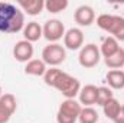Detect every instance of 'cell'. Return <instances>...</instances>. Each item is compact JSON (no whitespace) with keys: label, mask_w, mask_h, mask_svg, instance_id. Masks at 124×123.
<instances>
[{"label":"cell","mask_w":124,"mask_h":123,"mask_svg":"<svg viewBox=\"0 0 124 123\" xmlns=\"http://www.w3.org/2000/svg\"><path fill=\"white\" fill-rule=\"evenodd\" d=\"M46 70H48L46 64L42 60H31L25 65V72L28 75H33V77H43Z\"/></svg>","instance_id":"cell-16"},{"label":"cell","mask_w":124,"mask_h":123,"mask_svg":"<svg viewBox=\"0 0 124 123\" xmlns=\"http://www.w3.org/2000/svg\"><path fill=\"white\" fill-rule=\"evenodd\" d=\"M17 6L20 7L22 12L28 13L29 16H38L45 9V1L43 0H20Z\"/></svg>","instance_id":"cell-12"},{"label":"cell","mask_w":124,"mask_h":123,"mask_svg":"<svg viewBox=\"0 0 124 123\" xmlns=\"http://www.w3.org/2000/svg\"><path fill=\"white\" fill-rule=\"evenodd\" d=\"M65 58H66V51L59 44H49L42 51V61L51 67H58L65 61Z\"/></svg>","instance_id":"cell-4"},{"label":"cell","mask_w":124,"mask_h":123,"mask_svg":"<svg viewBox=\"0 0 124 123\" xmlns=\"http://www.w3.org/2000/svg\"><path fill=\"white\" fill-rule=\"evenodd\" d=\"M81 109H82L81 103L77 101L75 98H65L61 103L58 112L62 113V114H65V116H69V117H74V119L78 120V116L81 113Z\"/></svg>","instance_id":"cell-11"},{"label":"cell","mask_w":124,"mask_h":123,"mask_svg":"<svg viewBox=\"0 0 124 123\" xmlns=\"http://www.w3.org/2000/svg\"><path fill=\"white\" fill-rule=\"evenodd\" d=\"M10 117H12V113L0 104V123H7L10 120Z\"/></svg>","instance_id":"cell-24"},{"label":"cell","mask_w":124,"mask_h":123,"mask_svg":"<svg viewBox=\"0 0 124 123\" xmlns=\"http://www.w3.org/2000/svg\"><path fill=\"white\" fill-rule=\"evenodd\" d=\"M77 122V119H74V117H69V116H65V114H62V113H56V123H75Z\"/></svg>","instance_id":"cell-25"},{"label":"cell","mask_w":124,"mask_h":123,"mask_svg":"<svg viewBox=\"0 0 124 123\" xmlns=\"http://www.w3.org/2000/svg\"><path fill=\"white\" fill-rule=\"evenodd\" d=\"M97 93H98V87L94 84H87L84 87H81L79 90V103L84 104L85 107H91L93 104H97Z\"/></svg>","instance_id":"cell-10"},{"label":"cell","mask_w":124,"mask_h":123,"mask_svg":"<svg viewBox=\"0 0 124 123\" xmlns=\"http://www.w3.org/2000/svg\"><path fill=\"white\" fill-rule=\"evenodd\" d=\"M0 104L6 109V110H9L12 114L16 112V109H17V101H16V97L12 94V93H4L1 97H0Z\"/></svg>","instance_id":"cell-22"},{"label":"cell","mask_w":124,"mask_h":123,"mask_svg":"<svg viewBox=\"0 0 124 123\" xmlns=\"http://www.w3.org/2000/svg\"><path fill=\"white\" fill-rule=\"evenodd\" d=\"M121 112H123V114H124V104L121 106Z\"/></svg>","instance_id":"cell-26"},{"label":"cell","mask_w":124,"mask_h":123,"mask_svg":"<svg viewBox=\"0 0 124 123\" xmlns=\"http://www.w3.org/2000/svg\"><path fill=\"white\" fill-rule=\"evenodd\" d=\"M104 62H105V65H107L108 68H111V70H120V68H123L124 67V49L120 48L114 55L105 58Z\"/></svg>","instance_id":"cell-18"},{"label":"cell","mask_w":124,"mask_h":123,"mask_svg":"<svg viewBox=\"0 0 124 123\" xmlns=\"http://www.w3.org/2000/svg\"><path fill=\"white\" fill-rule=\"evenodd\" d=\"M101 60V54H100V46H97L95 44H87L79 49V55H78V61L79 65L84 68H94Z\"/></svg>","instance_id":"cell-5"},{"label":"cell","mask_w":124,"mask_h":123,"mask_svg":"<svg viewBox=\"0 0 124 123\" xmlns=\"http://www.w3.org/2000/svg\"><path fill=\"white\" fill-rule=\"evenodd\" d=\"M25 28V15L19 6L0 1V32L17 33Z\"/></svg>","instance_id":"cell-1"},{"label":"cell","mask_w":124,"mask_h":123,"mask_svg":"<svg viewBox=\"0 0 124 123\" xmlns=\"http://www.w3.org/2000/svg\"><path fill=\"white\" fill-rule=\"evenodd\" d=\"M102 112H104V114L110 119V120H114L116 117H117V114L121 112V104H120V101L117 100V98H111V100H108L104 106H102Z\"/></svg>","instance_id":"cell-17"},{"label":"cell","mask_w":124,"mask_h":123,"mask_svg":"<svg viewBox=\"0 0 124 123\" xmlns=\"http://www.w3.org/2000/svg\"><path fill=\"white\" fill-rule=\"evenodd\" d=\"M84 46V32L79 28H71L63 35V48L77 51Z\"/></svg>","instance_id":"cell-7"},{"label":"cell","mask_w":124,"mask_h":123,"mask_svg":"<svg viewBox=\"0 0 124 123\" xmlns=\"http://www.w3.org/2000/svg\"><path fill=\"white\" fill-rule=\"evenodd\" d=\"M114 96H113V91L110 87H105V86H101L98 87V93H97V104H100L101 107L108 101L111 100Z\"/></svg>","instance_id":"cell-23"},{"label":"cell","mask_w":124,"mask_h":123,"mask_svg":"<svg viewBox=\"0 0 124 123\" xmlns=\"http://www.w3.org/2000/svg\"><path fill=\"white\" fill-rule=\"evenodd\" d=\"M43 31V38L46 41H49L51 44H56L59 39L63 38L65 35V26L59 19H51L48 22H45V25L42 26Z\"/></svg>","instance_id":"cell-6"},{"label":"cell","mask_w":124,"mask_h":123,"mask_svg":"<svg viewBox=\"0 0 124 123\" xmlns=\"http://www.w3.org/2000/svg\"><path fill=\"white\" fill-rule=\"evenodd\" d=\"M120 49V45H118V41L113 36H107L102 39V44L100 45V54L101 57L105 60L111 55H114L117 51Z\"/></svg>","instance_id":"cell-14"},{"label":"cell","mask_w":124,"mask_h":123,"mask_svg":"<svg viewBox=\"0 0 124 123\" xmlns=\"http://www.w3.org/2000/svg\"><path fill=\"white\" fill-rule=\"evenodd\" d=\"M107 83L110 86V88L114 90H121L124 88V71L121 70H110L105 75Z\"/></svg>","instance_id":"cell-15"},{"label":"cell","mask_w":124,"mask_h":123,"mask_svg":"<svg viewBox=\"0 0 124 123\" xmlns=\"http://www.w3.org/2000/svg\"><path fill=\"white\" fill-rule=\"evenodd\" d=\"M62 72H63V71L59 70L58 67H51V68H48L46 72H45V75H43L45 84L49 86V87H55V84H56V81L59 80V77L62 75Z\"/></svg>","instance_id":"cell-20"},{"label":"cell","mask_w":124,"mask_h":123,"mask_svg":"<svg viewBox=\"0 0 124 123\" xmlns=\"http://www.w3.org/2000/svg\"><path fill=\"white\" fill-rule=\"evenodd\" d=\"M74 19H75V23H78L79 26H90L95 20V12L91 6L82 4L75 10Z\"/></svg>","instance_id":"cell-9"},{"label":"cell","mask_w":124,"mask_h":123,"mask_svg":"<svg viewBox=\"0 0 124 123\" xmlns=\"http://www.w3.org/2000/svg\"><path fill=\"white\" fill-rule=\"evenodd\" d=\"M23 36H25V39L29 41L31 44L32 42L39 41V39L43 36L42 26H40L38 22H35V20H32V22H29V23H26L25 28H23Z\"/></svg>","instance_id":"cell-13"},{"label":"cell","mask_w":124,"mask_h":123,"mask_svg":"<svg viewBox=\"0 0 124 123\" xmlns=\"http://www.w3.org/2000/svg\"><path fill=\"white\" fill-rule=\"evenodd\" d=\"M97 26L102 31L108 32L117 41L124 42V18L117 15L102 13L97 18Z\"/></svg>","instance_id":"cell-2"},{"label":"cell","mask_w":124,"mask_h":123,"mask_svg":"<svg viewBox=\"0 0 124 123\" xmlns=\"http://www.w3.org/2000/svg\"><path fill=\"white\" fill-rule=\"evenodd\" d=\"M98 113L93 107H82L78 116L79 123H98Z\"/></svg>","instance_id":"cell-19"},{"label":"cell","mask_w":124,"mask_h":123,"mask_svg":"<svg viewBox=\"0 0 124 123\" xmlns=\"http://www.w3.org/2000/svg\"><path fill=\"white\" fill-rule=\"evenodd\" d=\"M68 4H69L68 0H48V1H45V9L49 13L56 15V13L63 12L68 7Z\"/></svg>","instance_id":"cell-21"},{"label":"cell","mask_w":124,"mask_h":123,"mask_svg":"<svg viewBox=\"0 0 124 123\" xmlns=\"http://www.w3.org/2000/svg\"><path fill=\"white\" fill-rule=\"evenodd\" d=\"M33 45L26 39L16 42L13 46V57L19 62H29L33 57Z\"/></svg>","instance_id":"cell-8"},{"label":"cell","mask_w":124,"mask_h":123,"mask_svg":"<svg viewBox=\"0 0 124 123\" xmlns=\"http://www.w3.org/2000/svg\"><path fill=\"white\" fill-rule=\"evenodd\" d=\"M1 96H3V93H1V87H0V97H1Z\"/></svg>","instance_id":"cell-27"},{"label":"cell","mask_w":124,"mask_h":123,"mask_svg":"<svg viewBox=\"0 0 124 123\" xmlns=\"http://www.w3.org/2000/svg\"><path fill=\"white\" fill-rule=\"evenodd\" d=\"M54 88H56L65 98H75L79 94L81 84H79L78 78H75V77H72L66 72H62V75L56 81Z\"/></svg>","instance_id":"cell-3"}]
</instances>
